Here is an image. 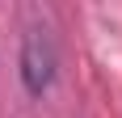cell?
Listing matches in <instances>:
<instances>
[{
  "label": "cell",
  "mask_w": 122,
  "mask_h": 118,
  "mask_svg": "<svg viewBox=\"0 0 122 118\" xmlns=\"http://www.w3.org/2000/svg\"><path fill=\"white\" fill-rule=\"evenodd\" d=\"M55 68H59V55H55V38L34 25L25 30V42H21V80H25V93L42 97L55 84Z\"/></svg>",
  "instance_id": "obj_1"
}]
</instances>
